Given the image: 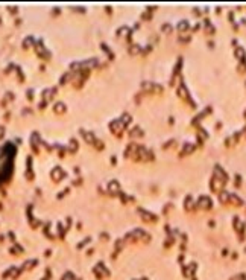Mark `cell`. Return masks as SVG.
<instances>
[{
  "label": "cell",
  "mask_w": 246,
  "mask_h": 280,
  "mask_svg": "<svg viewBox=\"0 0 246 280\" xmlns=\"http://www.w3.org/2000/svg\"><path fill=\"white\" fill-rule=\"evenodd\" d=\"M15 157V146L12 143H5L0 146V183L8 180L12 174Z\"/></svg>",
  "instance_id": "obj_1"
},
{
  "label": "cell",
  "mask_w": 246,
  "mask_h": 280,
  "mask_svg": "<svg viewBox=\"0 0 246 280\" xmlns=\"http://www.w3.org/2000/svg\"><path fill=\"white\" fill-rule=\"evenodd\" d=\"M223 186H225V181H223V180H220V178H217V177H214V175H213V180H211V184H210L211 190H213V192H216V193H222Z\"/></svg>",
  "instance_id": "obj_2"
},
{
  "label": "cell",
  "mask_w": 246,
  "mask_h": 280,
  "mask_svg": "<svg viewBox=\"0 0 246 280\" xmlns=\"http://www.w3.org/2000/svg\"><path fill=\"white\" fill-rule=\"evenodd\" d=\"M211 206H213V203H211V200L208 196H205V195L199 196V200H197V207L207 210V209H210Z\"/></svg>",
  "instance_id": "obj_3"
},
{
  "label": "cell",
  "mask_w": 246,
  "mask_h": 280,
  "mask_svg": "<svg viewBox=\"0 0 246 280\" xmlns=\"http://www.w3.org/2000/svg\"><path fill=\"white\" fill-rule=\"evenodd\" d=\"M178 96L182 98V99H189V93H187V90H185V87L182 84H181V87L178 88Z\"/></svg>",
  "instance_id": "obj_4"
},
{
  "label": "cell",
  "mask_w": 246,
  "mask_h": 280,
  "mask_svg": "<svg viewBox=\"0 0 246 280\" xmlns=\"http://www.w3.org/2000/svg\"><path fill=\"white\" fill-rule=\"evenodd\" d=\"M191 151H195V145H191V143H185L184 145V149H182V152H181V154H190L191 152Z\"/></svg>",
  "instance_id": "obj_5"
},
{
  "label": "cell",
  "mask_w": 246,
  "mask_h": 280,
  "mask_svg": "<svg viewBox=\"0 0 246 280\" xmlns=\"http://www.w3.org/2000/svg\"><path fill=\"white\" fill-rule=\"evenodd\" d=\"M234 53H236V56L239 58V60H245V50L242 49V47H237V49L236 50H234Z\"/></svg>",
  "instance_id": "obj_6"
},
{
  "label": "cell",
  "mask_w": 246,
  "mask_h": 280,
  "mask_svg": "<svg viewBox=\"0 0 246 280\" xmlns=\"http://www.w3.org/2000/svg\"><path fill=\"white\" fill-rule=\"evenodd\" d=\"M229 203L236 204V206H240V204H242V200H240L239 196H236V195H229Z\"/></svg>",
  "instance_id": "obj_7"
},
{
  "label": "cell",
  "mask_w": 246,
  "mask_h": 280,
  "mask_svg": "<svg viewBox=\"0 0 246 280\" xmlns=\"http://www.w3.org/2000/svg\"><path fill=\"white\" fill-rule=\"evenodd\" d=\"M229 195H231V193H228V192H222L220 193V201L222 203H229Z\"/></svg>",
  "instance_id": "obj_8"
},
{
  "label": "cell",
  "mask_w": 246,
  "mask_h": 280,
  "mask_svg": "<svg viewBox=\"0 0 246 280\" xmlns=\"http://www.w3.org/2000/svg\"><path fill=\"white\" fill-rule=\"evenodd\" d=\"M178 29H179V31H185V29H189V21H181V23L178 24Z\"/></svg>",
  "instance_id": "obj_9"
},
{
  "label": "cell",
  "mask_w": 246,
  "mask_h": 280,
  "mask_svg": "<svg viewBox=\"0 0 246 280\" xmlns=\"http://www.w3.org/2000/svg\"><path fill=\"white\" fill-rule=\"evenodd\" d=\"M185 209H189V210L193 209V201H191V198H190V196L185 200Z\"/></svg>",
  "instance_id": "obj_10"
},
{
  "label": "cell",
  "mask_w": 246,
  "mask_h": 280,
  "mask_svg": "<svg viewBox=\"0 0 246 280\" xmlns=\"http://www.w3.org/2000/svg\"><path fill=\"white\" fill-rule=\"evenodd\" d=\"M163 31L164 32H170V31H172V28H170L169 24H166V26H163Z\"/></svg>",
  "instance_id": "obj_11"
},
{
  "label": "cell",
  "mask_w": 246,
  "mask_h": 280,
  "mask_svg": "<svg viewBox=\"0 0 246 280\" xmlns=\"http://www.w3.org/2000/svg\"><path fill=\"white\" fill-rule=\"evenodd\" d=\"M245 116H246V113H245Z\"/></svg>",
  "instance_id": "obj_12"
}]
</instances>
